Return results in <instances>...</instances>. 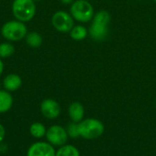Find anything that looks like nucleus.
Wrapping results in <instances>:
<instances>
[{"instance_id": "nucleus-14", "label": "nucleus", "mask_w": 156, "mask_h": 156, "mask_svg": "<svg viewBox=\"0 0 156 156\" xmlns=\"http://www.w3.org/2000/svg\"><path fill=\"white\" fill-rule=\"evenodd\" d=\"M88 34H89L88 29L84 26H81V25L74 26L69 32L70 37L76 41H80V40L85 39L87 37Z\"/></svg>"}, {"instance_id": "nucleus-20", "label": "nucleus", "mask_w": 156, "mask_h": 156, "mask_svg": "<svg viewBox=\"0 0 156 156\" xmlns=\"http://www.w3.org/2000/svg\"><path fill=\"white\" fill-rule=\"evenodd\" d=\"M3 71H4V62L2 58H0V76L3 74Z\"/></svg>"}, {"instance_id": "nucleus-9", "label": "nucleus", "mask_w": 156, "mask_h": 156, "mask_svg": "<svg viewBox=\"0 0 156 156\" xmlns=\"http://www.w3.org/2000/svg\"><path fill=\"white\" fill-rule=\"evenodd\" d=\"M40 112L47 119H56L59 116L61 109L59 103L53 99H45L40 103Z\"/></svg>"}, {"instance_id": "nucleus-23", "label": "nucleus", "mask_w": 156, "mask_h": 156, "mask_svg": "<svg viewBox=\"0 0 156 156\" xmlns=\"http://www.w3.org/2000/svg\"><path fill=\"white\" fill-rule=\"evenodd\" d=\"M154 2H155V3H156V0H154Z\"/></svg>"}, {"instance_id": "nucleus-18", "label": "nucleus", "mask_w": 156, "mask_h": 156, "mask_svg": "<svg viewBox=\"0 0 156 156\" xmlns=\"http://www.w3.org/2000/svg\"><path fill=\"white\" fill-rule=\"evenodd\" d=\"M66 131H67V133L69 135V137L70 138H78L80 137V133H79V125L77 122H70L67 128H66Z\"/></svg>"}, {"instance_id": "nucleus-10", "label": "nucleus", "mask_w": 156, "mask_h": 156, "mask_svg": "<svg viewBox=\"0 0 156 156\" xmlns=\"http://www.w3.org/2000/svg\"><path fill=\"white\" fill-rule=\"evenodd\" d=\"M22 85V79L16 73H10L6 75L3 80V87L5 90L12 92L17 90Z\"/></svg>"}, {"instance_id": "nucleus-21", "label": "nucleus", "mask_w": 156, "mask_h": 156, "mask_svg": "<svg viewBox=\"0 0 156 156\" xmlns=\"http://www.w3.org/2000/svg\"><path fill=\"white\" fill-rule=\"evenodd\" d=\"M60 2L64 5H69L74 2V0H60Z\"/></svg>"}, {"instance_id": "nucleus-16", "label": "nucleus", "mask_w": 156, "mask_h": 156, "mask_svg": "<svg viewBox=\"0 0 156 156\" xmlns=\"http://www.w3.org/2000/svg\"><path fill=\"white\" fill-rule=\"evenodd\" d=\"M56 156H80V154L75 146L71 144H65L56 151Z\"/></svg>"}, {"instance_id": "nucleus-4", "label": "nucleus", "mask_w": 156, "mask_h": 156, "mask_svg": "<svg viewBox=\"0 0 156 156\" xmlns=\"http://www.w3.org/2000/svg\"><path fill=\"white\" fill-rule=\"evenodd\" d=\"M80 137L86 140H94L101 137L105 130L104 124L98 119L88 118L78 123Z\"/></svg>"}, {"instance_id": "nucleus-6", "label": "nucleus", "mask_w": 156, "mask_h": 156, "mask_svg": "<svg viewBox=\"0 0 156 156\" xmlns=\"http://www.w3.org/2000/svg\"><path fill=\"white\" fill-rule=\"evenodd\" d=\"M51 24L57 31L61 33H68L70 32L74 27V18L70 13L59 10L52 15Z\"/></svg>"}, {"instance_id": "nucleus-8", "label": "nucleus", "mask_w": 156, "mask_h": 156, "mask_svg": "<svg viewBox=\"0 0 156 156\" xmlns=\"http://www.w3.org/2000/svg\"><path fill=\"white\" fill-rule=\"evenodd\" d=\"M27 156H56V150L49 143L37 142L30 145Z\"/></svg>"}, {"instance_id": "nucleus-11", "label": "nucleus", "mask_w": 156, "mask_h": 156, "mask_svg": "<svg viewBox=\"0 0 156 156\" xmlns=\"http://www.w3.org/2000/svg\"><path fill=\"white\" fill-rule=\"evenodd\" d=\"M69 116L70 118V120L73 122H80L83 118H84V114H85V110L83 105L79 102V101H74L72 102L69 106Z\"/></svg>"}, {"instance_id": "nucleus-2", "label": "nucleus", "mask_w": 156, "mask_h": 156, "mask_svg": "<svg viewBox=\"0 0 156 156\" xmlns=\"http://www.w3.org/2000/svg\"><path fill=\"white\" fill-rule=\"evenodd\" d=\"M0 31L2 37L9 42H16L25 39L28 33L26 24L16 19L9 20L3 24Z\"/></svg>"}, {"instance_id": "nucleus-19", "label": "nucleus", "mask_w": 156, "mask_h": 156, "mask_svg": "<svg viewBox=\"0 0 156 156\" xmlns=\"http://www.w3.org/2000/svg\"><path fill=\"white\" fill-rule=\"evenodd\" d=\"M5 129L3 126V124L0 123V144L3 143V141L5 140Z\"/></svg>"}, {"instance_id": "nucleus-3", "label": "nucleus", "mask_w": 156, "mask_h": 156, "mask_svg": "<svg viewBox=\"0 0 156 156\" xmlns=\"http://www.w3.org/2000/svg\"><path fill=\"white\" fill-rule=\"evenodd\" d=\"M11 9L14 17L24 23L32 20L37 13L36 2L34 0H14Z\"/></svg>"}, {"instance_id": "nucleus-13", "label": "nucleus", "mask_w": 156, "mask_h": 156, "mask_svg": "<svg viewBox=\"0 0 156 156\" xmlns=\"http://www.w3.org/2000/svg\"><path fill=\"white\" fill-rule=\"evenodd\" d=\"M25 40H26V43L27 44V46H29L30 48H39L43 43L42 36L39 33L35 32V31L27 33V35L25 37Z\"/></svg>"}, {"instance_id": "nucleus-12", "label": "nucleus", "mask_w": 156, "mask_h": 156, "mask_svg": "<svg viewBox=\"0 0 156 156\" xmlns=\"http://www.w3.org/2000/svg\"><path fill=\"white\" fill-rule=\"evenodd\" d=\"M13 97L11 93L5 90H0V113L8 112L13 106Z\"/></svg>"}, {"instance_id": "nucleus-15", "label": "nucleus", "mask_w": 156, "mask_h": 156, "mask_svg": "<svg viewBox=\"0 0 156 156\" xmlns=\"http://www.w3.org/2000/svg\"><path fill=\"white\" fill-rule=\"evenodd\" d=\"M29 133L34 138L40 139V138H43L44 136H46L47 129L43 123L34 122L29 127Z\"/></svg>"}, {"instance_id": "nucleus-1", "label": "nucleus", "mask_w": 156, "mask_h": 156, "mask_svg": "<svg viewBox=\"0 0 156 156\" xmlns=\"http://www.w3.org/2000/svg\"><path fill=\"white\" fill-rule=\"evenodd\" d=\"M111 22V15L106 10H101L94 14L90 26L89 27V35L93 40H104L109 33V24Z\"/></svg>"}, {"instance_id": "nucleus-5", "label": "nucleus", "mask_w": 156, "mask_h": 156, "mask_svg": "<svg viewBox=\"0 0 156 156\" xmlns=\"http://www.w3.org/2000/svg\"><path fill=\"white\" fill-rule=\"evenodd\" d=\"M69 13L74 20L81 23H87L92 19L94 16V9L89 1L76 0L71 4Z\"/></svg>"}, {"instance_id": "nucleus-7", "label": "nucleus", "mask_w": 156, "mask_h": 156, "mask_svg": "<svg viewBox=\"0 0 156 156\" xmlns=\"http://www.w3.org/2000/svg\"><path fill=\"white\" fill-rule=\"evenodd\" d=\"M46 138L48 143L53 146H63L66 144L69 135L64 127L60 125H52L50 126L46 133Z\"/></svg>"}, {"instance_id": "nucleus-17", "label": "nucleus", "mask_w": 156, "mask_h": 156, "mask_svg": "<svg viewBox=\"0 0 156 156\" xmlns=\"http://www.w3.org/2000/svg\"><path fill=\"white\" fill-rule=\"evenodd\" d=\"M14 53H15V47L11 42L7 41V42H2L0 44V58H9Z\"/></svg>"}, {"instance_id": "nucleus-22", "label": "nucleus", "mask_w": 156, "mask_h": 156, "mask_svg": "<svg viewBox=\"0 0 156 156\" xmlns=\"http://www.w3.org/2000/svg\"><path fill=\"white\" fill-rule=\"evenodd\" d=\"M34 1H35V2L37 3V2H40V1H42V0H34Z\"/></svg>"}]
</instances>
